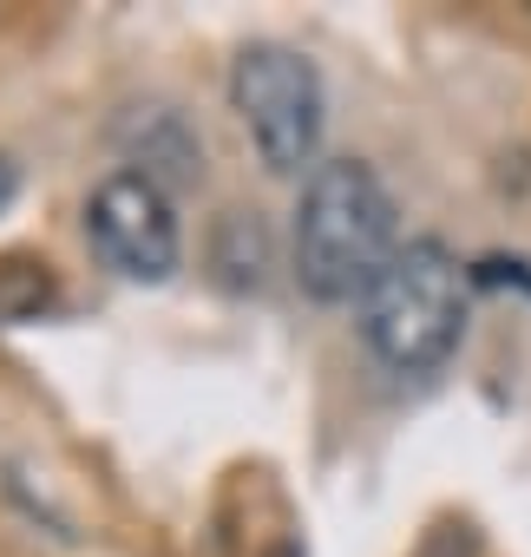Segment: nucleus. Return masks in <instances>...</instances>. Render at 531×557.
I'll return each instance as SVG.
<instances>
[{"label":"nucleus","instance_id":"obj_5","mask_svg":"<svg viewBox=\"0 0 531 557\" xmlns=\"http://www.w3.org/2000/svg\"><path fill=\"white\" fill-rule=\"evenodd\" d=\"M112 145L125 158V171L151 177L158 190H190L203 177V138L190 132V119L164 99H145V106H125L119 125H112Z\"/></svg>","mask_w":531,"mask_h":557},{"label":"nucleus","instance_id":"obj_3","mask_svg":"<svg viewBox=\"0 0 531 557\" xmlns=\"http://www.w3.org/2000/svg\"><path fill=\"white\" fill-rule=\"evenodd\" d=\"M230 106L249 125L256 158L276 177L316 171L322 125H329V92H322L316 60H302L283 40H249L230 66Z\"/></svg>","mask_w":531,"mask_h":557},{"label":"nucleus","instance_id":"obj_4","mask_svg":"<svg viewBox=\"0 0 531 557\" xmlns=\"http://www.w3.org/2000/svg\"><path fill=\"white\" fill-rule=\"evenodd\" d=\"M86 236L99 249V262L125 283H164L184 256V236H177V210H171V190H158L151 177L138 171H112L92 203H86Z\"/></svg>","mask_w":531,"mask_h":557},{"label":"nucleus","instance_id":"obj_2","mask_svg":"<svg viewBox=\"0 0 531 557\" xmlns=\"http://www.w3.org/2000/svg\"><path fill=\"white\" fill-rule=\"evenodd\" d=\"M361 335L394 374H433L466 335V269L440 236L394 249L381 283L361 296Z\"/></svg>","mask_w":531,"mask_h":557},{"label":"nucleus","instance_id":"obj_1","mask_svg":"<svg viewBox=\"0 0 531 557\" xmlns=\"http://www.w3.org/2000/svg\"><path fill=\"white\" fill-rule=\"evenodd\" d=\"M400 249L394 197L361 158H329L296 197V283L316 302H361Z\"/></svg>","mask_w":531,"mask_h":557},{"label":"nucleus","instance_id":"obj_7","mask_svg":"<svg viewBox=\"0 0 531 557\" xmlns=\"http://www.w3.org/2000/svg\"><path fill=\"white\" fill-rule=\"evenodd\" d=\"M47 302H53V275H47V262H34V256H8V262H0V329L34 322Z\"/></svg>","mask_w":531,"mask_h":557},{"label":"nucleus","instance_id":"obj_8","mask_svg":"<svg viewBox=\"0 0 531 557\" xmlns=\"http://www.w3.org/2000/svg\"><path fill=\"white\" fill-rule=\"evenodd\" d=\"M8 197H14V164L0 158V203H8Z\"/></svg>","mask_w":531,"mask_h":557},{"label":"nucleus","instance_id":"obj_6","mask_svg":"<svg viewBox=\"0 0 531 557\" xmlns=\"http://www.w3.org/2000/svg\"><path fill=\"white\" fill-rule=\"evenodd\" d=\"M210 262H217V275H223L230 289H262V269H270L262 223L243 216V210H230V216L217 223V236H210Z\"/></svg>","mask_w":531,"mask_h":557}]
</instances>
